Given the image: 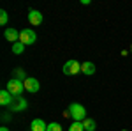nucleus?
I'll return each instance as SVG.
<instances>
[{
	"label": "nucleus",
	"mask_w": 132,
	"mask_h": 131,
	"mask_svg": "<svg viewBox=\"0 0 132 131\" xmlns=\"http://www.w3.org/2000/svg\"><path fill=\"white\" fill-rule=\"evenodd\" d=\"M67 110H69L71 117L76 122H83L85 119H86V108H85L83 105H79V103H71Z\"/></svg>",
	"instance_id": "1"
},
{
	"label": "nucleus",
	"mask_w": 132,
	"mask_h": 131,
	"mask_svg": "<svg viewBox=\"0 0 132 131\" xmlns=\"http://www.w3.org/2000/svg\"><path fill=\"white\" fill-rule=\"evenodd\" d=\"M7 91L12 94V98H16V96H21V92L25 91V83L21 80H16V78H11L7 81V87H5Z\"/></svg>",
	"instance_id": "2"
},
{
	"label": "nucleus",
	"mask_w": 132,
	"mask_h": 131,
	"mask_svg": "<svg viewBox=\"0 0 132 131\" xmlns=\"http://www.w3.org/2000/svg\"><path fill=\"white\" fill-rule=\"evenodd\" d=\"M20 41L25 46H30V44H34L37 41V34H35V30H32V29H25V30L20 32Z\"/></svg>",
	"instance_id": "3"
},
{
	"label": "nucleus",
	"mask_w": 132,
	"mask_h": 131,
	"mask_svg": "<svg viewBox=\"0 0 132 131\" xmlns=\"http://www.w3.org/2000/svg\"><path fill=\"white\" fill-rule=\"evenodd\" d=\"M63 74H67V76H74V74H78V73H81V64L78 60H67L63 64Z\"/></svg>",
	"instance_id": "4"
},
{
	"label": "nucleus",
	"mask_w": 132,
	"mask_h": 131,
	"mask_svg": "<svg viewBox=\"0 0 132 131\" xmlns=\"http://www.w3.org/2000/svg\"><path fill=\"white\" fill-rule=\"evenodd\" d=\"M11 112H23V110H27L28 108V103H27V99L25 98H21V96H16L14 99H12V103H11Z\"/></svg>",
	"instance_id": "5"
},
{
	"label": "nucleus",
	"mask_w": 132,
	"mask_h": 131,
	"mask_svg": "<svg viewBox=\"0 0 132 131\" xmlns=\"http://www.w3.org/2000/svg\"><path fill=\"white\" fill-rule=\"evenodd\" d=\"M23 83H25V91L30 92V94H35V92H39V89H41L39 80H37V78H32V76H28Z\"/></svg>",
	"instance_id": "6"
},
{
	"label": "nucleus",
	"mask_w": 132,
	"mask_h": 131,
	"mask_svg": "<svg viewBox=\"0 0 132 131\" xmlns=\"http://www.w3.org/2000/svg\"><path fill=\"white\" fill-rule=\"evenodd\" d=\"M28 21L34 27H39L42 23V12L41 11H35V9H30L28 11Z\"/></svg>",
	"instance_id": "7"
},
{
	"label": "nucleus",
	"mask_w": 132,
	"mask_h": 131,
	"mask_svg": "<svg viewBox=\"0 0 132 131\" xmlns=\"http://www.w3.org/2000/svg\"><path fill=\"white\" fill-rule=\"evenodd\" d=\"M4 37L9 41V43H18L20 41V32L16 30V29H5V32H4Z\"/></svg>",
	"instance_id": "8"
},
{
	"label": "nucleus",
	"mask_w": 132,
	"mask_h": 131,
	"mask_svg": "<svg viewBox=\"0 0 132 131\" xmlns=\"http://www.w3.org/2000/svg\"><path fill=\"white\" fill-rule=\"evenodd\" d=\"M12 94H11L7 89H4V91H0V105L2 106H11V103H12Z\"/></svg>",
	"instance_id": "9"
},
{
	"label": "nucleus",
	"mask_w": 132,
	"mask_h": 131,
	"mask_svg": "<svg viewBox=\"0 0 132 131\" xmlns=\"http://www.w3.org/2000/svg\"><path fill=\"white\" fill-rule=\"evenodd\" d=\"M46 129H48V124L42 119H34L30 122V131H46Z\"/></svg>",
	"instance_id": "10"
},
{
	"label": "nucleus",
	"mask_w": 132,
	"mask_h": 131,
	"mask_svg": "<svg viewBox=\"0 0 132 131\" xmlns=\"http://www.w3.org/2000/svg\"><path fill=\"white\" fill-rule=\"evenodd\" d=\"M81 73L86 74V76L95 74V64H93V62H83L81 64Z\"/></svg>",
	"instance_id": "11"
},
{
	"label": "nucleus",
	"mask_w": 132,
	"mask_h": 131,
	"mask_svg": "<svg viewBox=\"0 0 132 131\" xmlns=\"http://www.w3.org/2000/svg\"><path fill=\"white\" fill-rule=\"evenodd\" d=\"M83 128H85V131H95V128H97V124H95V121H93V119H90V117H86V119L83 121Z\"/></svg>",
	"instance_id": "12"
},
{
	"label": "nucleus",
	"mask_w": 132,
	"mask_h": 131,
	"mask_svg": "<svg viewBox=\"0 0 132 131\" xmlns=\"http://www.w3.org/2000/svg\"><path fill=\"white\" fill-rule=\"evenodd\" d=\"M11 50H12L14 55H21V53L25 51V44H23L21 41H18V43H14V44L11 46Z\"/></svg>",
	"instance_id": "13"
},
{
	"label": "nucleus",
	"mask_w": 132,
	"mask_h": 131,
	"mask_svg": "<svg viewBox=\"0 0 132 131\" xmlns=\"http://www.w3.org/2000/svg\"><path fill=\"white\" fill-rule=\"evenodd\" d=\"M14 78H16V80L25 81L27 78H28V76H27V73H25V71L21 69V67H16V69H14Z\"/></svg>",
	"instance_id": "14"
},
{
	"label": "nucleus",
	"mask_w": 132,
	"mask_h": 131,
	"mask_svg": "<svg viewBox=\"0 0 132 131\" xmlns=\"http://www.w3.org/2000/svg\"><path fill=\"white\" fill-rule=\"evenodd\" d=\"M67 131H85V128H83V122H72L71 126H69V129Z\"/></svg>",
	"instance_id": "15"
},
{
	"label": "nucleus",
	"mask_w": 132,
	"mask_h": 131,
	"mask_svg": "<svg viewBox=\"0 0 132 131\" xmlns=\"http://www.w3.org/2000/svg\"><path fill=\"white\" fill-rule=\"evenodd\" d=\"M7 20H9V16H7V11H0V25L4 27V25H7Z\"/></svg>",
	"instance_id": "16"
},
{
	"label": "nucleus",
	"mask_w": 132,
	"mask_h": 131,
	"mask_svg": "<svg viewBox=\"0 0 132 131\" xmlns=\"http://www.w3.org/2000/svg\"><path fill=\"white\" fill-rule=\"evenodd\" d=\"M46 131H62V126L58 124V122H50Z\"/></svg>",
	"instance_id": "17"
},
{
	"label": "nucleus",
	"mask_w": 132,
	"mask_h": 131,
	"mask_svg": "<svg viewBox=\"0 0 132 131\" xmlns=\"http://www.w3.org/2000/svg\"><path fill=\"white\" fill-rule=\"evenodd\" d=\"M2 119H4V121H9V119H11V115H9V113H7V112H5V113L2 115Z\"/></svg>",
	"instance_id": "18"
},
{
	"label": "nucleus",
	"mask_w": 132,
	"mask_h": 131,
	"mask_svg": "<svg viewBox=\"0 0 132 131\" xmlns=\"http://www.w3.org/2000/svg\"><path fill=\"white\" fill-rule=\"evenodd\" d=\"M62 115H63L65 119H67V117H71V113H69V110H65V112H63V113H62Z\"/></svg>",
	"instance_id": "19"
},
{
	"label": "nucleus",
	"mask_w": 132,
	"mask_h": 131,
	"mask_svg": "<svg viewBox=\"0 0 132 131\" xmlns=\"http://www.w3.org/2000/svg\"><path fill=\"white\" fill-rule=\"evenodd\" d=\"M0 131H9V128H7V126H2V128H0Z\"/></svg>",
	"instance_id": "20"
},
{
	"label": "nucleus",
	"mask_w": 132,
	"mask_h": 131,
	"mask_svg": "<svg viewBox=\"0 0 132 131\" xmlns=\"http://www.w3.org/2000/svg\"><path fill=\"white\" fill-rule=\"evenodd\" d=\"M130 51H132V46H130Z\"/></svg>",
	"instance_id": "21"
},
{
	"label": "nucleus",
	"mask_w": 132,
	"mask_h": 131,
	"mask_svg": "<svg viewBox=\"0 0 132 131\" xmlns=\"http://www.w3.org/2000/svg\"><path fill=\"white\" fill-rule=\"evenodd\" d=\"M123 131H125V129H123Z\"/></svg>",
	"instance_id": "22"
}]
</instances>
